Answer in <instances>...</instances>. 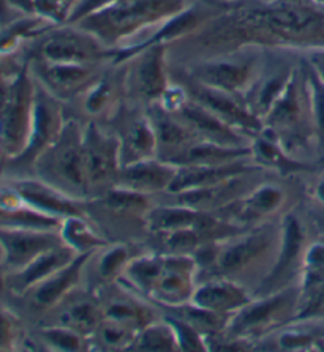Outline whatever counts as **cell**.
<instances>
[{"mask_svg":"<svg viewBox=\"0 0 324 352\" xmlns=\"http://www.w3.org/2000/svg\"><path fill=\"white\" fill-rule=\"evenodd\" d=\"M246 46L297 52L324 50V5L315 0H247L225 5L212 18L168 46L169 65L233 52Z\"/></svg>","mask_w":324,"mask_h":352,"instance_id":"obj_1","label":"cell"},{"mask_svg":"<svg viewBox=\"0 0 324 352\" xmlns=\"http://www.w3.org/2000/svg\"><path fill=\"white\" fill-rule=\"evenodd\" d=\"M198 275L195 256L160 252L133 258L118 281L149 302L169 308L192 300Z\"/></svg>","mask_w":324,"mask_h":352,"instance_id":"obj_2","label":"cell"},{"mask_svg":"<svg viewBox=\"0 0 324 352\" xmlns=\"http://www.w3.org/2000/svg\"><path fill=\"white\" fill-rule=\"evenodd\" d=\"M193 0H118L111 7L79 21V28L111 50H125L173 18Z\"/></svg>","mask_w":324,"mask_h":352,"instance_id":"obj_3","label":"cell"},{"mask_svg":"<svg viewBox=\"0 0 324 352\" xmlns=\"http://www.w3.org/2000/svg\"><path fill=\"white\" fill-rule=\"evenodd\" d=\"M263 126L272 131L285 151L296 160L307 162L312 151L318 155L310 90L302 57L290 84L263 119Z\"/></svg>","mask_w":324,"mask_h":352,"instance_id":"obj_4","label":"cell"},{"mask_svg":"<svg viewBox=\"0 0 324 352\" xmlns=\"http://www.w3.org/2000/svg\"><path fill=\"white\" fill-rule=\"evenodd\" d=\"M280 231L269 226L242 229L233 236L214 240L204 245L193 256L199 269H206L209 276H223L236 280L250 274L259 264L277 252ZM207 276V278H209Z\"/></svg>","mask_w":324,"mask_h":352,"instance_id":"obj_5","label":"cell"},{"mask_svg":"<svg viewBox=\"0 0 324 352\" xmlns=\"http://www.w3.org/2000/svg\"><path fill=\"white\" fill-rule=\"evenodd\" d=\"M84 125L67 119L61 135L36 158L30 175L45 180L74 199L89 197L86 166H84Z\"/></svg>","mask_w":324,"mask_h":352,"instance_id":"obj_6","label":"cell"},{"mask_svg":"<svg viewBox=\"0 0 324 352\" xmlns=\"http://www.w3.org/2000/svg\"><path fill=\"white\" fill-rule=\"evenodd\" d=\"M263 58L264 47L246 46L176 68L196 82L244 98L261 70Z\"/></svg>","mask_w":324,"mask_h":352,"instance_id":"obj_7","label":"cell"},{"mask_svg":"<svg viewBox=\"0 0 324 352\" xmlns=\"http://www.w3.org/2000/svg\"><path fill=\"white\" fill-rule=\"evenodd\" d=\"M301 286L293 285L268 296H255L231 314L225 329L233 337L258 343L266 335L294 321L299 311Z\"/></svg>","mask_w":324,"mask_h":352,"instance_id":"obj_8","label":"cell"},{"mask_svg":"<svg viewBox=\"0 0 324 352\" xmlns=\"http://www.w3.org/2000/svg\"><path fill=\"white\" fill-rule=\"evenodd\" d=\"M30 43L25 54L46 62L95 65L111 63L114 58V50L105 46L97 36L74 24L54 25Z\"/></svg>","mask_w":324,"mask_h":352,"instance_id":"obj_9","label":"cell"},{"mask_svg":"<svg viewBox=\"0 0 324 352\" xmlns=\"http://www.w3.org/2000/svg\"><path fill=\"white\" fill-rule=\"evenodd\" d=\"M65 120L67 117L62 101L52 97L45 87H41L36 82L34 117H32L28 144H25L24 151L19 155L8 158L5 162L2 179L0 180L30 175L36 158L59 138Z\"/></svg>","mask_w":324,"mask_h":352,"instance_id":"obj_10","label":"cell"},{"mask_svg":"<svg viewBox=\"0 0 324 352\" xmlns=\"http://www.w3.org/2000/svg\"><path fill=\"white\" fill-rule=\"evenodd\" d=\"M120 65L124 67L125 100L141 108L158 103L173 82L166 45L144 47Z\"/></svg>","mask_w":324,"mask_h":352,"instance_id":"obj_11","label":"cell"},{"mask_svg":"<svg viewBox=\"0 0 324 352\" xmlns=\"http://www.w3.org/2000/svg\"><path fill=\"white\" fill-rule=\"evenodd\" d=\"M35 92L36 82L32 76L28 57L25 65L13 78L0 106V144L7 160L19 155L28 144L34 117Z\"/></svg>","mask_w":324,"mask_h":352,"instance_id":"obj_12","label":"cell"},{"mask_svg":"<svg viewBox=\"0 0 324 352\" xmlns=\"http://www.w3.org/2000/svg\"><path fill=\"white\" fill-rule=\"evenodd\" d=\"M83 144L89 197H98L118 182L120 170L119 138L109 126H102L97 120H89L84 125Z\"/></svg>","mask_w":324,"mask_h":352,"instance_id":"obj_13","label":"cell"},{"mask_svg":"<svg viewBox=\"0 0 324 352\" xmlns=\"http://www.w3.org/2000/svg\"><path fill=\"white\" fill-rule=\"evenodd\" d=\"M171 79L180 84L185 92L195 103L203 106L212 114L219 117L225 124L235 128L236 131L242 133L244 136L253 140L263 130V122L259 117L255 116L248 108L246 100L237 95L223 92L219 89L207 87L204 84H199L188 78L182 70L176 67H171Z\"/></svg>","mask_w":324,"mask_h":352,"instance_id":"obj_14","label":"cell"},{"mask_svg":"<svg viewBox=\"0 0 324 352\" xmlns=\"http://www.w3.org/2000/svg\"><path fill=\"white\" fill-rule=\"evenodd\" d=\"M305 248L304 226L301 225L299 218L293 213H288L281 218L280 242L274 263L259 281L253 297L268 296L288 286L299 285Z\"/></svg>","mask_w":324,"mask_h":352,"instance_id":"obj_15","label":"cell"},{"mask_svg":"<svg viewBox=\"0 0 324 352\" xmlns=\"http://www.w3.org/2000/svg\"><path fill=\"white\" fill-rule=\"evenodd\" d=\"M302 52L280 47H264L261 70L246 94V103L252 113L263 119L283 94L301 63Z\"/></svg>","mask_w":324,"mask_h":352,"instance_id":"obj_16","label":"cell"},{"mask_svg":"<svg viewBox=\"0 0 324 352\" xmlns=\"http://www.w3.org/2000/svg\"><path fill=\"white\" fill-rule=\"evenodd\" d=\"M29 65L35 81L65 104L68 101L81 98L103 76L109 63H54L29 57Z\"/></svg>","mask_w":324,"mask_h":352,"instance_id":"obj_17","label":"cell"},{"mask_svg":"<svg viewBox=\"0 0 324 352\" xmlns=\"http://www.w3.org/2000/svg\"><path fill=\"white\" fill-rule=\"evenodd\" d=\"M106 124L119 138L120 168L157 157V138L146 108L124 100Z\"/></svg>","mask_w":324,"mask_h":352,"instance_id":"obj_18","label":"cell"},{"mask_svg":"<svg viewBox=\"0 0 324 352\" xmlns=\"http://www.w3.org/2000/svg\"><path fill=\"white\" fill-rule=\"evenodd\" d=\"M5 274L25 267L40 254L63 243L59 229H0Z\"/></svg>","mask_w":324,"mask_h":352,"instance_id":"obj_19","label":"cell"},{"mask_svg":"<svg viewBox=\"0 0 324 352\" xmlns=\"http://www.w3.org/2000/svg\"><path fill=\"white\" fill-rule=\"evenodd\" d=\"M0 182H7L18 193L23 201L32 209L43 213V215L63 220L72 215H86L79 199L68 196L56 186L50 185L35 175H23V177L3 179Z\"/></svg>","mask_w":324,"mask_h":352,"instance_id":"obj_20","label":"cell"},{"mask_svg":"<svg viewBox=\"0 0 324 352\" xmlns=\"http://www.w3.org/2000/svg\"><path fill=\"white\" fill-rule=\"evenodd\" d=\"M285 201L286 193L280 185L274 182H259L241 199L215 212V215L237 228H246L247 225H255V223L263 221L264 218L279 213L281 207H285Z\"/></svg>","mask_w":324,"mask_h":352,"instance_id":"obj_21","label":"cell"},{"mask_svg":"<svg viewBox=\"0 0 324 352\" xmlns=\"http://www.w3.org/2000/svg\"><path fill=\"white\" fill-rule=\"evenodd\" d=\"M94 254L95 252L78 254L70 264L61 270H57L50 278L39 283V285L32 287V289H29L19 298L28 302L30 310L45 314L51 311L52 308L59 305L63 298L70 296L74 289H78L79 283H81L83 272L87 267L89 261Z\"/></svg>","mask_w":324,"mask_h":352,"instance_id":"obj_22","label":"cell"},{"mask_svg":"<svg viewBox=\"0 0 324 352\" xmlns=\"http://www.w3.org/2000/svg\"><path fill=\"white\" fill-rule=\"evenodd\" d=\"M259 170L263 169H257L246 174H239V175H235V177L223 180V182H219L215 185L204 186V188L190 190V191H184V193L173 195L174 202L180 206H187L190 209H195V210L215 213L222 209H225L228 206H231L233 202H236L237 199H241V197L244 195H247L255 185L259 184V182L257 184L250 182L252 177H255Z\"/></svg>","mask_w":324,"mask_h":352,"instance_id":"obj_23","label":"cell"},{"mask_svg":"<svg viewBox=\"0 0 324 352\" xmlns=\"http://www.w3.org/2000/svg\"><path fill=\"white\" fill-rule=\"evenodd\" d=\"M146 113L155 133L157 157L160 160L173 163L193 142L199 141L177 114L164 109L162 104H149Z\"/></svg>","mask_w":324,"mask_h":352,"instance_id":"obj_24","label":"cell"},{"mask_svg":"<svg viewBox=\"0 0 324 352\" xmlns=\"http://www.w3.org/2000/svg\"><path fill=\"white\" fill-rule=\"evenodd\" d=\"M102 319L100 298L90 294H81L79 289H74L59 305L46 313L43 325H62L84 337H90Z\"/></svg>","mask_w":324,"mask_h":352,"instance_id":"obj_25","label":"cell"},{"mask_svg":"<svg viewBox=\"0 0 324 352\" xmlns=\"http://www.w3.org/2000/svg\"><path fill=\"white\" fill-rule=\"evenodd\" d=\"M176 164L164 162L158 157L142 160L127 166H122L114 186L135 191L146 196L157 193H168L174 177H176Z\"/></svg>","mask_w":324,"mask_h":352,"instance_id":"obj_26","label":"cell"},{"mask_svg":"<svg viewBox=\"0 0 324 352\" xmlns=\"http://www.w3.org/2000/svg\"><path fill=\"white\" fill-rule=\"evenodd\" d=\"M174 114H177L188 125L190 130L193 131V135L199 141L222 144V146L231 147L252 146L253 140L236 131L235 128L225 124L219 117L212 114L210 111H207L203 106L195 103L190 97L185 100V103Z\"/></svg>","mask_w":324,"mask_h":352,"instance_id":"obj_27","label":"cell"},{"mask_svg":"<svg viewBox=\"0 0 324 352\" xmlns=\"http://www.w3.org/2000/svg\"><path fill=\"white\" fill-rule=\"evenodd\" d=\"M76 256L78 253L65 243H62L52 250H47V252L40 254L39 258H35L21 270L5 274V287H7V292L19 298L29 289H32V287L39 285V283L50 278L57 270H61L70 264Z\"/></svg>","mask_w":324,"mask_h":352,"instance_id":"obj_28","label":"cell"},{"mask_svg":"<svg viewBox=\"0 0 324 352\" xmlns=\"http://www.w3.org/2000/svg\"><path fill=\"white\" fill-rule=\"evenodd\" d=\"M252 298L253 294H250L239 281L223 278V276H209L196 285L190 302L204 310L233 314L239 308L247 305Z\"/></svg>","mask_w":324,"mask_h":352,"instance_id":"obj_29","label":"cell"},{"mask_svg":"<svg viewBox=\"0 0 324 352\" xmlns=\"http://www.w3.org/2000/svg\"><path fill=\"white\" fill-rule=\"evenodd\" d=\"M81 98L84 113L92 117L90 120H97L98 117L109 120L125 100L124 67L109 63L103 76Z\"/></svg>","mask_w":324,"mask_h":352,"instance_id":"obj_30","label":"cell"},{"mask_svg":"<svg viewBox=\"0 0 324 352\" xmlns=\"http://www.w3.org/2000/svg\"><path fill=\"white\" fill-rule=\"evenodd\" d=\"M263 169L253 162V158L239 160L228 164H219V166H177L176 177H174L169 195L184 193V191L204 188V186L215 185L223 180H228L235 175L252 173V170Z\"/></svg>","mask_w":324,"mask_h":352,"instance_id":"obj_31","label":"cell"},{"mask_svg":"<svg viewBox=\"0 0 324 352\" xmlns=\"http://www.w3.org/2000/svg\"><path fill=\"white\" fill-rule=\"evenodd\" d=\"M61 223L32 209L7 182H0V229H59Z\"/></svg>","mask_w":324,"mask_h":352,"instance_id":"obj_32","label":"cell"},{"mask_svg":"<svg viewBox=\"0 0 324 352\" xmlns=\"http://www.w3.org/2000/svg\"><path fill=\"white\" fill-rule=\"evenodd\" d=\"M252 158L263 169H270L281 175L296 173H310L316 166L310 162H301L291 157L281 146L279 138L272 131L263 126L261 133L252 141Z\"/></svg>","mask_w":324,"mask_h":352,"instance_id":"obj_33","label":"cell"},{"mask_svg":"<svg viewBox=\"0 0 324 352\" xmlns=\"http://www.w3.org/2000/svg\"><path fill=\"white\" fill-rule=\"evenodd\" d=\"M124 285H120V292L116 296H108L106 298H100L102 305L103 319L125 325L131 330L140 332L147 324L155 319L152 318L151 308L138 300V294H130Z\"/></svg>","mask_w":324,"mask_h":352,"instance_id":"obj_34","label":"cell"},{"mask_svg":"<svg viewBox=\"0 0 324 352\" xmlns=\"http://www.w3.org/2000/svg\"><path fill=\"white\" fill-rule=\"evenodd\" d=\"M246 158H252V146L231 147L207 141H196L187 151L180 153L173 164L176 166H219V164H228Z\"/></svg>","mask_w":324,"mask_h":352,"instance_id":"obj_35","label":"cell"},{"mask_svg":"<svg viewBox=\"0 0 324 352\" xmlns=\"http://www.w3.org/2000/svg\"><path fill=\"white\" fill-rule=\"evenodd\" d=\"M63 243L68 245L78 254L97 252L109 245L102 234L87 220L86 215H72L63 218L59 228Z\"/></svg>","mask_w":324,"mask_h":352,"instance_id":"obj_36","label":"cell"},{"mask_svg":"<svg viewBox=\"0 0 324 352\" xmlns=\"http://www.w3.org/2000/svg\"><path fill=\"white\" fill-rule=\"evenodd\" d=\"M76 2L78 0H10L18 14L39 18L51 25L68 24Z\"/></svg>","mask_w":324,"mask_h":352,"instance_id":"obj_37","label":"cell"},{"mask_svg":"<svg viewBox=\"0 0 324 352\" xmlns=\"http://www.w3.org/2000/svg\"><path fill=\"white\" fill-rule=\"evenodd\" d=\"M54 25L32 16H19L0 28V52L19 51L24 43L39 38Z\"/></svg>","mask_w":324,"mask_h":352,"instance_id":"obj_38","label":"cell"},{"mask_svg":"<svg viewBox=\"0 0 324 352\" xmlns=\"http://www.w3.org/2000/svg\"><path fill=\"white\" fill-rule=\"evenodd\" d=\"M130 349L133 351H179L176 332L166 318L152 321L138 332Z\"/></svg>","mask_w":324,"mask_h":352,"instance_id":"obj_39","label":"cell"},{"mask_svg":"<svg viewBox=\"0 0 324 352\" xmlns=\"http://www.w3.org/2000/svg\"><path fill=\"white\" fill-rule=\"evenodd\" d=\"M94 258L97 259V274L98 280L102 283H111L114 280H119L120 275L124 274L127 265L133 259L130 248L124 243L118 245H106V247L97 250V253L94 254Z\"/></svg>","mask_w":324,"mask_h":352,"instance_id":"obj_40","label":"cell"},{"mask_svg":"<svg viewBox=\"0 0 324 352\" xmlns=\"http://www.w3.org/2000/svg\"><path fill=\"white\" fill-rule=\"evenodd\" d=\"M138 332L131 330L125 325L102 319L94 333L89 337V341L95 344L94 348L105 351H118V349H130L133 341H135Z\"/></svg>","mask_w":324,"mask_h":352,"instance_id":"obj_41","label":"cell"},{"mask_svg":"<svg viewBox=\"0 0 324 352\" xmlns=\"http://www.w3.org/2000/svg\"><path fill=\"white\" fill-rule=\"evenodd\" d=\"M302 67H304L307 82H309L313 125H315L316 135L318 160H320L321 157H324V84L318 78L315 70L310 67V63L305 60L304 54H302Z\"/></svg>","mask_w":324,"mask_h":352,"instance_id":"obj_42","label":"cell"},{"mask_svg":"<svg viewBox=\"0 0 324 352\" xmlns=\"http://www.w3.org/2000/svg\"><path fill=\"white\" fill-rule=\"evenodd\" d=\"M40 343L46 344L47 349L56 351H84L90 349L89 337L74 332L62 325H43L39 330Z\"/></svg>","mask_w":324,"mask_h":352,"instance_id":"obj_43","label":"cell"},{"mask_svg":"<svg viewBox=\"0 0 324 352\" xmlns=\"http://www.w3.org/2000/svg\"><path fill=\"white\" fill-rule=\"evenodd\" d=\"M166 319L171 322L174 332H176L179 351H207L206 338L203 333L198 332L188 322L176 316H171V314L166 316Z\"/></svg>","mask_w":324,"mask_h":352,"instance_id":"obj_44","label":"cell"},{"mask_svg":"<svg viewBox=\"0 0 324 352\" xmlns=\"http://www.w3.org/2000/svg\"><path fill=\"white\" fill-rule=\"evenodd\" d=\"M21 343V330L14 314L0 307V351L14 349Z\"/></svg>","mask_w":324,"mask_h":352,"instance_id":"obj_45","label":"cell"},{"mask_svg":"<svg viewBox=\"0 0 324 352\" xmlns=\"http://www.w3.org/2000/svg\"><path fill=\"white\" fill-rule=\"evenodd\" d=\"M118 0H78L72 12L70 19H68V24H78L79 21L102 12V10L111 7Z\"/></svg>","mask_w":324,"mask_h":352,"instance_id":"obj_46","label":"cell"},{"mask_svg":"<svg viewBox=\"0 0 324 352\" xmlns=\"http://www.w3.org/2000/svg\"><path fill=\"white\" fill-rule=\"evenodd\" d=\"M305 60L310 63V67L315 70L318 74V78L321 79V82L324 84V50H315V51H309L304 52Z\"/></svg>","mask_w":324,"mask_h":352,"instance_id":"obj_47","label":"cell"},{"mask_svg":"<svg viewBox=\"0 0 324 352\" xmlns=\"http://www.w3.org/2000/svg\"><path fill=\"white\" fill-rule=\"evenodd\" d=\"M21 14L14 12V8L10 3V0H0V24L5 25L12 23L16 18H19Z\"/></svg>","mask_w":324,"mask_h":352,"instance_id":"obj_48","label":"cell"},{"mask_svg":"<svg viewBox=\"0 0 324 352\" xmlns=\"http://www.w3.org/2000/svg\"><path fill=\"white\" fill-rule=\"evenodd\" d=\"M312 197L318 206L324 207V175L316 179V182L313 185V190H312Z\"/></svg>","mask_w":324,"mask_h":352,"instance_id":"obj_49","label":"cell"},{"mask_svg":"<svg viewBox=\"0 0 324 352\" xmlns=\"http://www.w3.org/2000/svg\"><path fill=\"white\" fill-rule=\"evenodd\" d=\"M7 294V287H5V272L0 267V297Z\"/></svg>","mask_w":324,"mask_h":352,"instance_id":"obj_50","label":"cell"},{"mask_svg":"<svg viewBox=\"0 0 324 352\" xmlns=\"http://www.w3.org/2000/svg\"><path fill=\"white\" fill-rule=\"evenodd\" d=\"M5 162H7V157H5V152H3V148H2V144H0V179H2V173H3Z\"/></svg>","mask_w":324,"mask_h":352,"instance_id":"obj_51","label":"cell"},{"mask_svg":"<svg viewBox=\"0 0 324 352\" xmlns=\"http://www.w3.org/2000/svg\"><path fill=\"white\" fill-rule=\"evenodd\" d=\"M215 3H220V5H235V3H242V2H247V0H214Z\"/></svg>","mask_w":324,"mask_h":352,"instance_id":"obj_52","label":"cell"},{"mask_svg":"<svg viewBox=\"0 0 324 352\" xmlns=\"http://www.w3.org/2000/svg\"><path fill=\"white\" fill-rule=\"evenodd\" d=\"M3 256H5L3 247H2V243H0V267H2V264H3Z\"/></svg>","mask_w":324,"mask_h":352,"instance_id":"obj_53","label":"cell"},{"mask_svg":"<svg viewBox=\"0 0 324 352\" xmlns=\"http://www.w3.org/2000/svg\"><path fill=\"white\" fill-rule=\"evenodd\" d=\"M318 163H321V164H324V157H321L320 160H318Z\"/></svg>","mask_w":324,"mask_h":352,"instance_id":"obj_54","label":"cell"},{"mask_svg":"<svg viewBox=\"0 0 324 352\" xmlns=\"http://www.w3.org/2000/svg\"><path fill=\"white\" fill-rule=\"evenodd\" d=\"M0 28H2V24H0Z\"/></svg>","mask_w":324,"mask_h":352,"instance_id":"obj_55","label":"cell"}]
</instances>
